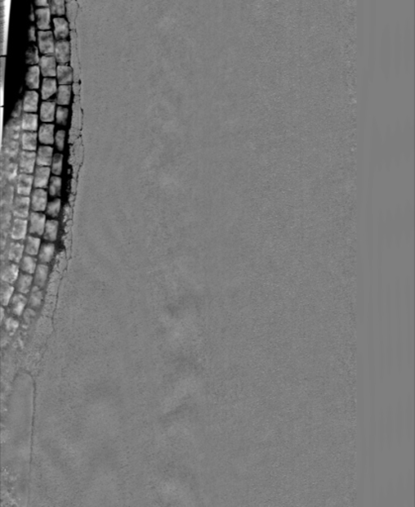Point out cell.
<instances>
[{
    "label": "cell",
    "mask_w": 415,
    "mask_h": 507,
    "mask_svg": "<svg viewBox=\"0 0 415 507\" xmlns=\"http://www.w3.org/2000/svg\"><path fill=\"white\" fill-rule=\"evenodd\" d=\"M14 182H8L1 187V207H12L14 201Z\"/></svg>",
    "instance_id": "obj_32"
},
{
    "label": "cell",
    "mask_w": 415,
    "mask_h": 507,
    "mask_svg": "<svg viewBox=\"0 0 415 507\" xmlns=\"http://www.w3.org/2000/svg\"><path fill=\"white\" fill-rule=\"evenodd\" d=\"M82 127V111H81V100L80 96H76L74 99L73 105V117H72V126L70 130V139L69 142L74 144L80 137Z\"/></svg>",
    "instance_id": "obj_1"
},
{
    "label": "cell",
    "mask_w": 415,
    "mask_h": 507,
    "mask_svg": "<svg viewBox=\"0 0 415 507\" xmlns=\"http://www.w3.org/2000/svg\"><path fill=\"white\" fill-rule=\"evenodd\" d=\"M72 89L73 86L71 85H60L58 87V96H57V102L61 106H66L70 104L71 98H72Z\"/></svg>",
    "instance_id": "obj_39"
},
{
    "label": "cell",
    "mask_w": 415,
    "mask_h": 507,
    "mask_svg": "<svg viewBox=\"0 0 415 507\" xmlns=\"http://www.w3.org/2000/svg\"><path fill=\"white\" fill-rule=\"evenodd\" d=\"M58 87L59 86H57V80L55 78H44L41 89L42 98L44 100H47L50 97H52L57 92Z\"/></svg>",
    "instance_id": "obj_36"
},
{
    "label": "cell",
    "mask_w": 415,
    "mask_h": 507,
    "mask_svg": "<svg viewBox=\"0 0 415 507\" xmlns=\"http://www.w3.org/2000/svg\"><path fill=\"white\" fill-rule=\"evenodd\" d=\"M52 169L50 167H36L34 173V186L36 188H46L49 180L51 179L50 174Z\"/></svg>",
    "instance_id": "obj_22"
},
{
    "label": "cell",
    "mask_w": 415,
    "mask_h": 507,
    "mask_svg": "<svg viewBox=\"0 0 415 507\" xmlns=\"http://www.w3.org/2000/svg\"><path fill=\"white\" fill-rule=\"evenodd\" d=\"M62 189V177L59 175H53L50 179L49 184V193L53 197H58L61 195Z\"/></svg>",
    "instance_id": "obj_42"
},
{
    "label": "cell",
    "mask_w": 415,
    "mask_h": 507,
    "mask_svg": "<svg viewBox=\"0 0 415 507\" xmlns=\"http://www.w3.org/2000/svg\"><path fill=\"white\" fill-rule=\"evenodd\" d=\"M48 193L44 188H35L31 194V209L35 212H43L48 206Z\"/></svg>",
    "instance_id": "obj_11"
},
{
    "label": "cell",
    "mask_w": 415,
    "mask_h": 507,
    "mask_svg": "<svg viewBox=\"0 0 415 507\" xmlns=\"http://www.w3.org/2000/svg\"><path fill=\"white\" fill-rule=\"evenodd\" d=\"M51 9L50 7H38L35 11L37 26L40 30H50L51 26Z\"/></svg>",
    "instance_id": "obj_21"
},
{
    "label": "cell",
    "mask_w": 415,
    "mask_h": 507,
    "mask_svg": "<svg viewBox=\"0 0 415 507\" xmlns=\"http://www.w3.org/2000/svg\"><path fill=\"white\" fill-rule=\"evenodd\" d=\"M34 184V175L29 173H19L16 180V193L18 195L30 196L32 194V186Z\"/></svg>",
    "instance_id": "obj_12"
},
{
    "label": "cell",
    "mask_w": 415,
    "mask_h": 507,
    "mask_svg": "<svg viewBox=\"0 0 415 507\" xmlns=\"http://www.w3.org/2000/svg\"><path fill=\"white\" fill-rule=\"evenodd\" d=\"M39 94L36 90H27L23 98V110L24 112L35 113L38 109Z\"/></svg>",
    "instance_id": "obj_25"
},
{
    "label": "cell",
    "mask_w": 415,
    "mask_h": 507,
    "mask_svg": "<svg viewBox=\"0 0 415 507\" xmlns=\"http://www.w3.org/2000/svg\"><path fill=\"white\" fill-rule=\"evenodd\" d=\"M23 243H24L25 254L32 255V256L38 255L39 251L41 249V246L43 244L41 237L34 236V235H28L26 240Z\"/></svg>",
    "instance_id": "obj_27"
},
{
    "label": "cell",
    "mask_w": 415,
    "mask_h": 507,
    "mask_svg": "<svg viewBox=\"0 0 415 507\" xmlns=\"http://www.w3.org/2000/svg\"><path fill=\"white\" fill-rule=\"evenodd\" d=\"M50 9L53 15H56V17H62V15L66 13V1L52 0L50 2Z\"/></svg>",
    "instance_id": "obj_44"
},
{
    "label": "cell",
    "mask_w": 415,
    "mask_h": 507,
    "mask_svg": "<svg viewBox=\"0 0 415 507\" xmlns=\"http://www.w3.org/2000/svg\"><path fill=\"white\" fill-rule=\"evenodd\" d=\"M39 67L45 78H54L57 76V59L55 55H44L40 59Z\"/></svg>",
    "instance_id": "obj_13"
},
{
    "label": "cell",
    "mask_w": 415,
    "mask_h": 507,
    "mask_svg": "<svg viewBox=\"0 0 415 507\" xmlns=\"http://www.w3.org/2000/svg\"><path fill=\"white\" fill-rule=\"evenodd\" d=\"M27 298H28V306L30 309L37 310V309L41 308V306L43 305V301H44L43 289L34 285L33 288L31 289L30 293L28 294Z\"/></svg>",
    "instance_id": "obj_29"
},
{
    "label": "cell",
    "mask_w": 415,
    "mask_h": 507,
    "mask_svg": "<svg viewBox=\"0 0 415 507\" xmlns=\"http://www.w3.org/2000/svg\"><path fill=\"white\" fill-rule=\"evenodd\" d=\"M57 78L60 85H70L74 81V70L68 64H60L57 68Z\"/></svg>",
    "instance_id": "obj_28"
},
{
    "label": "cell",
    "mask_w": 415,
    "mask_h": 507,
    "mask_svg": "<svg viewBox=\"0 0 415 507\" xmlns=\"http://www.w3.org/2000/svg\"><path fill=\"white\" fill-rule=\"evenodd\" d=\"M73 89H74V93L76 94V96H80V92H81L80 83H74V85H73Z\"/></svg>",
    "instance_id": "obj_53"
},
{
    "label": "cell",
    "mask_w": 415,
    "mask_h": 507,
    "mask_svg": "<svg viewBox=\"0 0 415 507\" xmlns=\"http://www.w3.org/2000/svg\"><path fill=\"white\" fill-rule=\"evenodd\" d=\"M71 67L74 70V81L80 83V61H79V48L76 30H71Z\"/></svg>",
    "instance_id": "obj_9"
},
{
    "label": "cell",
    "mask_w": 415,
    "mask_h": 507,
    "mask_svg": "<svg viewBox=\"0 0 415 507\" xmlns=\"http://www.w3.org/2000/svg\"><path fill=\"white\" fill-rule=\"evenodd\" d=\"M40 59L38 47L35 45L29 46L26 51V63L31 66H36L40 63Z\"/></svg>",
    "instance_id": "obj_43"
},
{
    "label": "cell",
    "mask_w": 415,
    "mask_h": 507,
    "mask_svg": "<svg viewBox=\"0 0 415 507\" xmlns=\"http://www.w3.org/2000/svg\"><path fill=\"white\" fill-rule=\"evenodd\" d=\"M24 255H25L24 243L10 241L5 250L3 251L1 257H3L2 261H11L19 264Z\"/></svg>",
    "instance_id": "obj_5"
},
{
    "label": "cell",
    "mask_w": 415,
    "mask_h": 507,
    "mask_svg": "<svg viewBox=\"0 0 415 507\" xmlns=\"http://www.w3.org/2000/svg\"><path fill=\"white\" fill-rule=\"evenodd\" d=\"M3 322H4V327L7 331L14 332L18 327V322L14 317H8Z\"/></svg>",
    "instance_id": "obj_48"
},
{
    "label": "cell",
    "mask_w": 415,
    "mask_h": 507,
    "mask_svg": "<svg viewBox=\"0 0 415 507\" xmlns=\"http://www.w3.org/2000/svg\"><path fill=\"white\" fill-rule=\"evenodd\" d=\"M31 208V197L24 195H16L11 207L14 218L28 219Z\"/></svg>",
    "instance_id": "obj_3"
},
{
    "label": "cell",
    "mask_w": 415,
    "mask_h": 507,
    "mask_svg": "<svg viewBox=\"0 0 415 507\" xmlns=\"http://www.w3.org/2000/svg\"><path fill=\"white\" fill-rule=\"evenodd\" d=\"M65 140H66V130L60 129L57 131L55 135V143L59 151H63L65 148Z\"/></svg>",
    "instance_id": "obj_47"
},
{
    "label": "cell",
    "mask_w": 415,
    "mask_h": 507,
    "mask_svg": "<svg viewBox=\"0 0 415 507\" xmlns=\"http://www.w3.org/2000/svg\"><path fill=\"white\" fill-rule=\"evenodd\" d=\"M53 24H54V35L58 40H66L70 31V23L65 17H54L53 18Z\"/></svg>",
    "instance_id": "obj_15"
},
{
    "label": "cell",
    "mask_w": 415,
    "mask_h": 507,
    "mask_svg": "<svg viewBox=\"0 0 415 507\" xmlns=\"http://www.w3.org/2000/svg\"><path fill=\"white\" fill-rule=\"evenodd\" d=\"M59 228H60V223L57 219L47 220L45 231L43 234L44 241L50 242V243L56 242L58 239V235H59Z\"/></svg>",
    "instance_id": "obj_26"
},
{
    "label": "cell",
    "mask_w": 415,
    "mask_h": 507,
    "mask_svg": "<svg viewBox=\"0 0 415 507\" xmlns=\"http://www.w3.org/2000/svg\"><path fill=\"white\" fill-rule=\"evenodd\" d=\"M40 74H41V70L38 65L29 67L27 75H26V85L32 90L39 88Z\"/></svg>",
    "instance_id": "obj_34"
},
{
    "label": "cell",
    "mask_w": 415,
    "mask_h": 507,
    "mask_svg": "<svg viewBox=\"0 0 415 507\" xmlns=\"http://www.w3.org/2000/svg\"><path fill=\"white\" fill-rule=\"evenodd\" d=\"M54 33L51 30H39L37 32V41L39 50L44 55H53L55 53L56 42Z\"/></svg>",
    "instance_id": "obj_6"
},
{
    "label": "cell",
    "mask_w": 415,
    "mask_h": 507,
    "mask_svg": "<svg viewBox=\"0 0 415 507\" xmlns=\"http://www.w3.org/2000/svg\"><path fill=\"white\" fill-rule=\"evenodd\" d=\"M63 160H64V156L62 153H56L54 155V158H53V162H52V172L54 173V175H59L62 173V170H63Z\"/></svg>",
    "instance_id": "obj_45"
},
{
    "label": "cell",
    "mask_w": 415,
    "mask_h": 507,
    "mask_svg": "<svg viewBox=\"0 0 415 507\" xmlns=\"http://www.w3.org/2000/svg\"><path fill=\"white\" fill-rule=\"evenodd\" d=\"M55 125L53 123H43L39 127L38 139L43 145L51 146L55 142Z\"/></svg>",
    "instance_id": "obj_19"
},
{
    "label": "cell",
    "mask_w": 415,
    "mask_h": 507,
    "mask_svg": "<svg viewBox=\"0 0 415 507\" xmlns=\"http://www.w3.org/2000/svg\"><path fill=\"white\" fill-rule=\"evenodd\" d=\"M19 148H20L19 140L12 139V140H6V141H3L2 154L6 155L7 157H9V158H11V159L17 158V157H19V156H18Z\"/></svg>",
    "instance_id": "obj_40"
},
{
    "label": "cell",
    "mask_w": 415,
    "mask_h": 507,
    "mask_svg": "<svg viewBox=\"0 0 415 507\" xmlns=\"http://www.w3.org/2000/svg\"><path fill=\"white\" fill-rule=\"evenodd\" d=\"M28 35H29V40L30 41H35L36 40V28H35L34 25L30 26Z\"/></svg>",
    "instance_id": "obj_50"
},
{
    "label": "cell",
    "mask_w": 415,
    "mask_h": 507,
    "mask_svg": "<svg viewBox=\"0 0 415 507\" xmlns=\"http://www.w3.org/2000/svg\"><path fill=\"white\" fill-rule=\"evenodd\" d=\"M55 254H56L55 243L44 242L41 246V249L39 251L38 255H37L39 263L50 264L55 257Z\"/></svg>",
    "instance_id": "obj_23"
},
{
    "label": "cell",
    "mask_w": 415,
    "mask_h": 507,
    "mask_svg": "<svg viewBox=\"0 0 415 507\" xmlns=\"http://www.w3.org/2000/svg\"><path fill=\"white\" fill-rule=\"evenodd\" d=\"M68 116H69V109L66 106L59 105L57 107V111H56V120H57V123L60 124V125H63V126L66 125L67 124Z\"/></svg>",
    "instance_id": "obj_46"
},
{
    "label": "cell",
    "mask_w": 415,
    "mask_h": 507,
    "mask_svg": "<svg viewBox=\"0 0 415 507\" xmlns=\"http://www.w3.org/2000/svg\"><path fill=\"white\" fill-rule=\"evenodd\" d=\"M18 164L21 173L32 174L35 169V165L37 164V154L32 151L22 150L19 153Z\"/></svg>",
    "instance_id": "obj_8"
},
{
    "label": "cell",
    "mask_w": 415,
    "mask_h": 507,
    "mask_svg": "<svg viewBox=\"0 0 415 507\" xmlns=\"http://www.w3.org/2000/svg\"><path fill=\"white\" fill-rule=\"evenodd\" d=\"M21 129H22L21 119L11 117V119L7 122V124L5 126L3 141L12 140V139L19 140V136H21V134H20Z\"/></svg>",
    "instance_id": "obj_16"
},
{
    "label": "cell",
    "mask_w": 415,
    "mask_h": 507,
    "mask_svg": "<svg viewBox=\"0 0 415 507\" xmlns=\"http://www.w3.org/2000/svg\"><path fill=\"white\" fill-rule=\"evenodd\" d=\"M79 4L76 0H67L66 1V12L68 21L70 23V27L72 30H76V20L78 16Z\"/></svg>",
    "instance_id": "obj_38"
},
{
    "label": "cell",
    "mask_w": 415,
    "mask_h": 507,
    "mask_svg": "<svg viewBox=\"0 0 415 507\" xmlns=\"http://www.w3.org/2000/svg\"><path fill=\"white\" fill-rule=\"evenodd\" d=\"M54 54L58 63L68 64L71 61V42L68 40H58Z\"/></svg>",
    "instance_id": "obj_14"
},
{
    "label": "cell",
    "mask_w": 415,
    "mask_h": 507,
    "mask_svg": "<svg viewBox=\"0 0 415 507\" xmlns=\"http://www.w3.org/2000/svg\"><path fill=\"white\" fill-rule=\"evenodd\" d=\"M39 264V261H38V258L37 256H32V255H28V254H25L21 261L19 262V267H20V271L23 272V273H27V274H31L33 275L37 269V266Z\"/></svg>",
    "instance_id": "obj_31"
},
{
    "label": "cell",
    "mask_w": 415,
    "mask_h": 507,
    "mask_svg": "<svg viewBox=\"0 0 415 507\" xmlns=\"http://www.w3.org/2000/svg\"><path fill=\"white\" fill-rule=\"evenodd\" d=\"M22 109H23V100H20V99H19V100L16 102V104H15V107H14V109H13V111H12L11 116H12L13 118H19V117H20V115H21Z\"/></svg>",
    "instance_id": "obj_49"
},
{
    "label": "cell",
    "mask_w": 415,
    "mask_h": 507,
    "mask_svg": "<svg viewBox=\"0 0 415 507\" xmlns=\"http://www.w3.org/2000/svg\"><path fill=\"white\" fill-rule=\"evenodd\" d=\"M49 276H50V266H49V264L39 263L35 273L33 274L34 285L40 287L41 289H44L46 287L47 283H48Z\"/></svg>",
    "instance_id": "obj_20"
},
{
    "label": "cell",
    "mask_w": 415,
    "mask_h": 507,
    "mask_svg": "<svg viewBox=\"0 0 415 507\" xmlns=\"http://www.w3.org/2000/svg\"><path fill=\"white\" fill-rule=\"evenodd\" d=\"M56 102L53 100H45L40 107V117L45 123H52L56 117Z\"/></svg>",
    "instance_id": "obj_24"
},
{
    "label": "cell",
    "mask_w": 415,
    "mask_h": 507,
    "mask_svg": "<svg viewBox=\"0 0 415 507\" xmlns=\"http://www.w3.org/2000/svg\"><path fill=\"white\" fill-rule=\"evenodd\" d=\"M16 293V289L14 284H10L7 282H2L0 285V303L2 307H7Z\"/></svg>",
    "instance_id": "obj_33"
},
{
    "label": "cell",
    "mask_w": 415,
    "mask_h": 507,
    "mask_svg": "<svg viewBox=\"0 0 415 507\" xmlns=\"http://www.w3.org/2000/svg\"><path fill=\"white\" fill-rule=\"evenodd\" d=\"M14 286H15L16 292L24 294V295L27 296L30 293V291L33 288V286H34V277H33V275L21 272L19 277H18V279L16 280Z\"/></svg>",
    "instance_id": "obj_17"
},
{
    "label": "cell",
    "mask_w": 415,
    "mask_h": 507,
    "mask_svg": "<svg viewBox=\"0 0 415 507\" xmlns=\"http://www.w3.org/2000/svg\"><path fill=\"white\" fill-rule=\"evenodd\" d=\"M76 189H77V178L73 177L71 180V191L73 194L76 193Z\"/></svg>",
    "instance_id": "obj_52"
},
{
    "label": "cell",
    "mask_w": 415,
    "mask_h": 507,
    "mask_svg": "<svg viewBox=\"0 0 415 507\" xmlns=\"http://www.w3.org/2000/svg\"><path fill=\"white\" fill-rule=\"evenodd\" d=\"M72 148H73L74 153H75V160H74V163H73V177H76L78 175L80 166H81L82 161H83V145H82V139L79 138L74 143V146Z\"/></svg>",
    "instance_id": "obj_37"
},
{
    "label": "cell",
    "mask_w": 415,
    "mask_h": 507,
    "mask_svg": "<svg viewBox=\"0 0 415 507\" xmlns=\"http://www.w3.org/2000/svg\"><path fill=\"white\" fill-rule=\"evenodd\" d=\"M35 3L39 7H50V2L48 0H36Z\"/></svg>",
    "instance_id": "obj_51"
},
{
    "label": "cell",
    "mask_w": 415,
    "mask_h": 507,
    "mask_svg": "<svg viewBox=\"0 0 415 507\" xmlns=\"http://www.w3.org/2000/svg\"><path fill=\"white\" fill-rule=\"evenodd\" d=\"M21 126L23 131L36 132L38 129V115L36 113L24 112L21 116Z\"/></svg>",
    "instance_id": "obj_35"
},
{
    "label": "cell",
    "mask_w": 415,
    "mask_h": 507,
    "mask_svg": "<svg viewBox=\"0 0 415 507\" xmlns=\"http://www.w3.org/2000/svg\"><path fill=\"white\" fill-rule=\"evenodd\" d=\"M29 235L28 219L13 218L9 229V238L11 241L24 242Z\"/></svg>",
    "instance_id": "obj_2"
},
{
    "label": "cell",
    "mask_w": 415,
    "mask_h": 507,
    "mask_svg": "<svg viewBox=\"0 0 415 507\" xmlns=\"http://www.w3.org/2000/svg\"><path fill=\"white\" fill-rule=\"evenodd\" d=\"M53 147L41 145L37 151V167H50L53 162Z\"/></svg>",
    "instance_id": "obj_18"
},
{
    "label": "cell",
    "mask_w": 415,
    "mask_h": 507,
    "mask_svg": "<svg viewBox=\"0 0 415 507\" xmlns=\"http://www.w3.org/2000/svg\"><path fill=\"white\" fill-rule=\"evenodd\" d=\"M20 273L21 271L18 263L11 261H1L0 278L2 282L15 284Z\"/></svg>",
    "instance_id": "obj_7"
},
{
    "label": "cell",
    "mask_w": 415,
    "mask_h": 507,
    "mask_svg": "<svg viewBox=\"0 0 415 507\" xmlns=\"http://www.w3.org/2000/svg\"><path fill=\"white\" fill-rule=\"evenodd\" d=\"M47 223L46 215L43 212L31 211L28 217V230L29 235L41 237L44 234Z\"/></svg>",
    "instance_id": "obj_4"
},
{
    "label": "cell",
    "mask_w": 415,
    "mask_h": 507,
    "mask_svg": "<svg viewBox=\"0 0 415 507\" xmlns=\"http://www.w3.org/2000/svg\"><path fill=\"white\" fill-rule=\"evenodd\" d=\"M61 206H62V201L60 198L53 199L52 201H50L48 203V206L46 209V214L48 216H50L51 219L58 218V216L60 215V212H61Z\"/></svg>",
    "instance_id": "obj_41"
},
{
    "label": "cell",
    "mask_w": 415,
    "mask_h": 507,
    "mask_svg": "<svg viewBox=\"0 0 415 507\" xmlns=\"http://www.w3.org/2000/svg\"><path fill=\"white\" fill-rule=\"evenodd\" d=\"M37 139H38V134L36 132L23 131L21 133V142H20L22 150L35 152V150L37 149Z\"/></svg>",
    "instance_id": "obj_30"
},
{
    "label": "cell",
    "mask_w": 415,
    "mask_h": 507,
    "mask_svg": "<svg viewBox=\"0 0 415 507\" xmlns=\"http://www.w3.org/2000/svg\"><path fill=\"white\" fill-rule=\"evenodd\" d=\"M28 306V298L26 295L16 292L12 297L9 305L6 307L13 317H20L25 313V309Z\"/></svg>",
    "instance_id": "obj_10"
}]
</instances>
